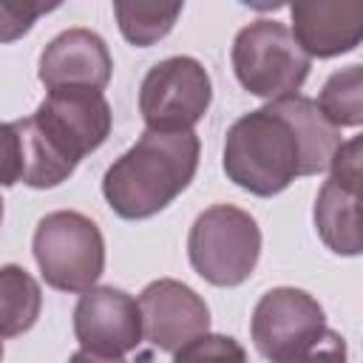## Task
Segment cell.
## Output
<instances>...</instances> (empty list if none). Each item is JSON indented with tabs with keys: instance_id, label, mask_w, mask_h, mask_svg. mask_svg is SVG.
Here are the masks:
<instances>
[{
	"instance_id": "obj_1",
	"label": "cell",
	"mask_w": 363,
	"mask_h": 363,
	"mask_svg": "<svg viewBox=\"0 0 363 363\" xmlns=\"http://www.w3.org/2000/svg\"><path fill=\"white\" fill-rule=\"evenodd\" d=\"M111 122V105L102 91H48L31 116L11 122L20 139V182L34 190L62 184L82 156L102 147Z\"/></svg>"
},
{
	"instance_id": "obj_2",
	"label": "cell",
	"mask_w": 363,
	"mask_h": 363,
	"mask_svg": "<svg viewBox=\"0 0 363 363\" xmlns=\"http://www.w3.org/2000/svg\"><path fill=\"white\" fill-rule=\"evenodd\" d=\"M201 142L193 130H147L102 176V196L119 218L162 213L199 170Z\"/></svg>"
},
{
	"instance_id": "obj_3",
	"label": "cell",
	"mask_w": 363,
	"mask_h": 363,
	"mask_svg": "<svg viewBox=\"0 0 363 363\" xmlns=\"http://www.w3.org/2000/svg\"><path fill=\"white\" fill-rule=\"evenodd\" d=\"M224 173L241 190L269 199L301 176V147L269 105L238 116L224 136Z\"/></svg>"
},
{
	"instance_id": "obj_4",
	"label": "cell",
	"mask_w": 363,
	"mask_h": 363,
	"mask_svg": "<svg viewBox=\"0 0 363 363\" xmlns=\"http://www.w3.org/2000/svg\"><path fill=\"white\" fill-rule=\"evenodd\" d=\"M187 255L207 284L238 286L261 258L258 221L235 204H213L196 216L187 235Z\"/></svg>"
},
{
	"instance_id": "obj_5",
	"label": "cell",
	"mask_w": 363,
	"mask_h": 363,
	"mask_svg": "<svg viewBox=\"0 0 363 363\" xmlns=\"http://www.w3.org/2000/svg\"><path fill=\"white\" fill-rule=\"evenodd\" d=\"M230 60L241 88L267 102L298 94L312 68V60L301 51L289 28L267 17L235 34Z\"/></svg>"
},
{
	"instance_id": "obj_6",
	"label": "cell",
	"mask_w": 363,
	"mask_h": 363,
	"mask_svg": "<svg viewBox=\"0 0 363 363\" xmlns=\"http://www.w3.org/2000/svg\"><path fill=\"white\" fill-rule=\"evenodd\" d=\"M34 261L48 286L60 292H88L105 269V238L99 227L77 210H54L34 230Z\"/></svg>"
},
{
	"instance_id": "obj_7",
	"label": "cell",
	"mask_w": 363,
	"mask_h": 363,
	"mask_svg": "<svg viewBox=\"0 0 363 363\" xmlns=\"http://www.w3.org/2000/svg\"><path fill=\"white\" fill-rule=\"evenodd\" d=\"M213 102V82L196 57L156 62L139 85V113L147 130H193Z\"/></svg>"
},
{
	"instance_id": "obj_8",
	"label": "cell",
	"mask_w": 363,
	"mask_h": 363,
	"mask_svg": "<svg viewBox=\"0 0 363 363\" xmlns=\"http://www.w3.org/2000/svg\"><path fill=\"white\" fill-rule=\"evenodd\" d=\"M323 306L298 286H275L264 292L250 318L252 343L269 363L295 360L323 335Z\"/></svg>"
},
{
	"instance_id": "obj_9",
	"label": "cell",
	"mask_w": 363,
	"mask_h": 363,
	"mask_svg": "<svg viewBox=\"0 0 363 363\" xmlns=\"http://www.w3.org/2000/svg\"><path fill=\"white\" fill-rule=\"evenodd\" d=\"M363 142L360 136L343 142L332 156V176L315 199V230L320 241L337 255H360V184H363Z\"/></svg>"
},
{
	"instance_id": "obj_10",
	"label": "cell",
	"mask_w": 363,
	"mask_h": 363,
	"mask_svg": "<svg viewBox=\"0 0 363 363\" xmlns=\"http://www.w3.org/2000/svg\"><path fill=\"white\" fill-rule=\"evenodd\" d=\"M136 303L142 315V337L159 352H176L193 337L210 332V309L204 298L176 278L150 281Z\"/></svg>"
},
{
	"instance_id": "obj_11",
	"label": "cell",
	"mask_w": 363,
	"mask_h": 363,
	"mask_svg": "<svg viewBox=\"0 0 363 363\" xmlns=\"http://www.w3.org/2000/svg\"><path fill=\"white\" fill-rule=\"evenodd\" d=\"M74 335L82 349L122 357L142 343V315L133 295L116 286H94L74 306Z\"/></svg>"
},
{
	"instance_id": "obj_12",
	"label": "cell",
	"mask_w": 363,
	"mask_h": 363,
	"mask_svg": "<svg viewBox=\"0 0 363 363\" xmlns=\"http://www.w3.org/2000/svg\"><path fill=\"white\" fill-rule=\"evenodd\" d=\"M113 60L105 40L91 28L60 31L40 54V82L48 91L91 88L102 91L111 82Z\"/></svg>"
},
{
	"instance_id": "obj_13",
	"label": "cell",
	"mask_w": 363,
	"mask_h": 363,
	"mask_svg": "<svg viewBox=\"0 0 363 363\" xmlns=\"http://www.w3.org/2000/svg\"><path fill=\"white\" fill-rule=\"evenodd\" d=\"M289 34L309 60L349 54L363 40L360 0H301L289 6Z\"/></svg>"
},
{
	"instance_id": "obj_14",
	"label": "cell",
	"mask_w": 363,
	"mask_h": 363,
	"mask_svg": "<svg viewBox=\"0 0 363 363\" xmlns=\"http://www.w3.org/2000/svg\"><path fill=\"white\" fill-rule=\"evenodd\" d=\"M275 113H281L301 147V176H315L329 170L332 156L337 153V147L343 145L340 130L320 113L318 102L303 96V94H292L275 102H267Z\"/></svg>"
},
{
	"instance_id": "obj_15",
	"label": "cell",
	"mask_w": 363,
	"mask_h": 363,
	"mask_svg": "<svg viewBox=\"0 0 363 363\" xmlns=\"http://www.w3.org/2000/svg\"><path fill=\"white\" fill-rule=\"evenodd\" d=\"M43 309V292L37 278L20 264L0 267V337H17L28 332Z\"/></svg>"
},
{
	"instance_id": "obj_16",
	"label": "cell",
	"mask_w": 363,
	"mask_h": 363,
	"mask_svg": "<svg viewBox=\"0 0 363 363\" xmlns=\"http://www.w3.org/2000/svg\"><path fill=\"white\" fill-rule=\"evenodd\" d=\"M113 14H116L122 37L136 48H147V45L159 43L162 37H167L173 31V26L182 14V3H128V0H116Z\"/></svg>"
},
{
	"instance_id": "obj_17",
	"label": "cell",
	"mask_w": 363,
	"mask_h": 363,
	"mask_svg": "<svg viewBox=\"0 0 363 363\" xmlns=\"http://www.w3.org/2000/svg\"><path fill=\"white\" fill-rule=\"evenodd\" d=\"M320 113L340 130V128H357L363 122V65H346L335 71L315 99Z\"/></svg>"
},
{
	"instance_id": "obj_18",
	"label": "cell",
	"mask_w": 363,
	"mask_h": 363,
	"mask_svg": "<svg viewBox=\"0 0 363 363\" xmlns=\"http://www.w3.org/2000/svg\"><path fill=\"white\" fill-rule=\"evenodd\" d=\"M173 363H247L244 346L230 335L204 332L173 352Z\"/></svg>"
},
{
	"instance_id": "obj_19",
	"label": "cell",
	"mask_w": 363,
	"mask_h": 363,
	"mask_svg": "<svg viewBox=\"0 0 363 363\" xmlns=\"http://www.w3.org/2000/svg\"><path fill=\"white\" fill-rule=\"evenodd\" d=\"M60 3H34V0H0V43H14L28 34L45 11Z\"/></svg>"
},
{
	"instance_id": "obj_20",
	"label": "cell",
	"mask_w": 363,
	"mask_h": 363,
	"mask_svg": "<svg viewBox=\"0 0 363 363\" xmlns=\"http://www.w3.org/2000/svg\"><path fill=\"white\" fill-rule=\"evenodd\" d=\"M20 139L11 122H0V187L20 182Z\"/></svg>"
},
{
	"instance_id": "obj_21",
	"label": "cell",
	"mask_w": 363,
	"mask_h": 363,
	"mask_svg": "<svg viewBox=\"0 0 363 363\" xmlns=\"http://www.w3.org/2000/svg\"><path fill=\"white\" fill-rule=\"evenodd\" d=\"M289 363H346V340L335 329L326 326L323 335Z\"/></svg>"
},
{
	"instance_id": "obj_22",
	"label": "cell",
	"mask_w": 363,
	"mask_h": 363,
	"mask_svg": "<svg viewBox=\"0 0 363 363\" xmlns=\"http://www.w3.org/2000/svg\"><path fill=\"white\" fill-rule=\"evenodd\" d=\"M68 363H125L122 357H111V354H99V352H88V349H77Z\"/></svg>"
},
{
	"instance_id": "obj_23",
	"label": "cell",
	"mask_w": 363,
	"mask_h": 363,
	"mask_svg": "<svg viewBox=\"0 0 363 363\" xmlns=\"http://www.w3.org/2000/svg\"><path fill=\"white\" fill-rule=\"evenodd\" d=\"M0 221H3V199H0Z\"/></svg>"
},
{
	"instance_id": "obj_24",
	"label": "cell",
	"mask_w": 363,
	"mask_h": 363,
	"mask_svg": "<svg viewBox=\"0 0 363 363\" xmlns=\"http://www.w3.org/2000/svg\"><path fill=\"white\" fill-rule=\"evenodd\" d=\"M0 360H3V337H0Z\"/></svg>"
}]
</instances>
